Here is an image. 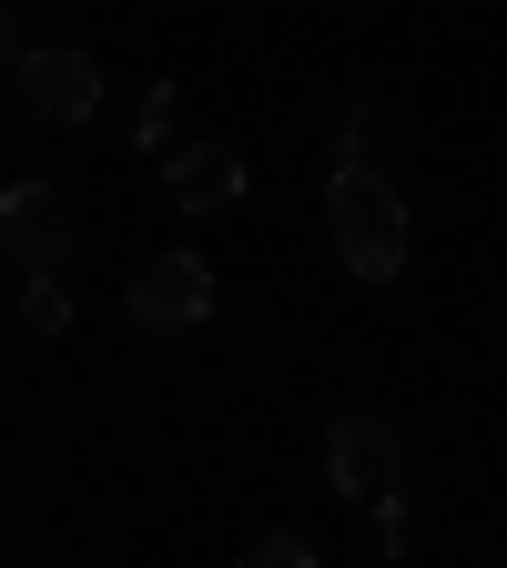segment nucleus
<instances>
[{
	"label": "nucleus",
	"mask_w": 507,
	"mask_h": 568,
	"mask_svg": "<svg viewBox=\"0 0 507 568\" xmlns=\"http://www.w3.org/2000/svg\"><path fill=\"white\" fill-rule=\"evenodd\" d=\"M325 234H335V264H345L355 284H396V274H406V244H416L406 193H396L376 163H335V173H325Z\"/></svg>",
	"instance_id": "obj_1"
},
{
	"label": "nucleus",
	"mask_w": 507,
	"mask_h": 568,
	"mask_svg": "<svg viewBox=\"0 0 507 568\" xmlns=\"http://www.w3.org/2000/svg\"><path fill=\"white\" fill-rule=\"evenodd\" d=\"M325 487L345 497V508L406 497V426L386 406H335V426H325Z\"/></svg>",
	"instance_id": "obj_2"
},
{
	"label": "nucleus",
	"mask_w": 507,
	"mask_h": 568,
	"mask_svg": "<svg viewBox=\"0 0 507 568\" xmlns=\"http://www.w3.org/2000/svg\"><path fill=\"white\" fill-rule=\"evenodd\" d=\"M122 315H132L142 335H193V325L213 315V264H203V254H183V244L142 254V264L122 274Z\"/></svg>",
	"instance_id": "obj_3"
},
{
	"label": "nucleus",
	"mask_w": 507,
	"mask_h": 568,
	"mask_svg": "<svg viewBox=\"0 0 507 568\" xmlns=\"http://www.w3.org/2000/svg\"><path fill=\"white\" fill-rule=\"evenodd\" d=\"M11 102H21L31 122L71 132V122H92V112H102V61H92V51H71V41L21 51V61H11Z\"/></svg>",
	"instance_id": "obj_4"
},
{
	"label": "nucleus",
	"mask_w": 507,
	"mask_h": 568,
	"mask_svg": "<svg viewBox=\"0 0 507 568\" xmlns=\"http://www.w3.org/2000/svg\"><path fill=\"white\" fill-rule=\"evenodd\" d=\"M0 244L21 254V274H61L71 254H82V213H71V193H51V183H11L0 193Z\"/></svg>",
	"instance_id": "obj_5"
},
{
	"label": "nucleus",
	"mask_w": 507,
	"mask_h": 568,
	"mask_svg": "<svg viewBox=\"0 0 507 568\" xmlns=\"http://www.w3.org/2000/svg\"><path fill=\"white\" fill-rule=\"evenodd\" d=\"M163 193L183 213H234L244 203V153L234 142H183V153H163Z\"/></svg>",
	"instance_id": "obj_6"
},
{
	"label": "nucleus",
	"mask_w": 507,
	"mask_h": 568,
	"mask_svg": "<svg viewBox=\"0 0 507 568\" xmlns=\"http://www.w3.org/2000/svg\"><path fill=\"white\" fill-rule=\"evenodd\" d=\"M21 325H31V335H71V284H61V274H31V284H21Z\"/></svg>",
	"instance_id": "obj_7"
},
{
	"label": "nucleus",
	"mask_w": 507,
	"mask_h": 568,
	"mask_svg": "<svg viewBox=\"0 0 507 568\" xmlns=\"http://www.w3.org/2000/svg\"><path fill=\"white\" fill-rule=\"evenodd\" d=\"M234 568H315V548H305L295 528H264V538H254V548H244Z\"/></svg>",
	"instance_id": "obj_8"
},
{
	"label": "nucleus",
	"mask_w": 507,
	"mask_h": 568,
	"mask_svg": "<svg viewBox=\"0 0 507 568\" xmlns=\"http://www.w3.org/2000/svg\"><path fill=\"white\" fill-rule=\"evenodd\" d=\"M376 538H386V558H416V508H406V497H386V508H376Z\"/></svg>",
	"instance_id": "obj_9"
},
{
	"label": "nucleus",
	"mask_w": 507,
	"mask_h": 568,
	"mask_svg": "<svg viewBox=\"0 0 507 568\" xmlns=\"http://www.w3.org/2000/svg\"><path fill=\"white\" fill-rule=\"evenodd\" d=\"M366 122H376L366 102H325V132L345 142V163H366Z\"/></svg>",
	"instance_id": "obj_10"
},
{
	"label": "nucleus",
	"mask_w": 507,
	"mask_h": 568,
	"mask_svg": "<svg viewBox=\"0 0 507 568\" xmlns=\"http://www.w3.org/2000/svg\"><path fill=\"white\" fill-rule=\"evenodd\" d=\"M132 132H142V142H163V132H173V82H153V92H142V112H132Z\"/></svg>",
	"instance_id": "obj_11"
},
{
	"label": "nucleus",
	"mask_w": 507,
	"mask_h": 568,
	"mask_svg": "<svg viewBox=\"0 0 507 568\" xmlns=\"http://www.w3.org/2000/svg\"><path fill=\"white\" fill-rule=\"evenodd\" d=\"M21 51H31V41H21V21H11V11H0V71H11Z\"/></svg>",
	"instance_id": "obj_12"
},
{
	"label": "nucleus",
	"mask_w": 507,
	"mask_h": 568,
	"mask_svg": "<svg viewBox=\"0 0 507 568\" xmlns=\"http://www.w3.org/2000/svg\"><path fill=\"white\" fill-rule=\"evenodd\" d=\"M0 82H11V71H0Z\"/></svg>",
	"instance_id": "obj_13"
}]
</instances>
